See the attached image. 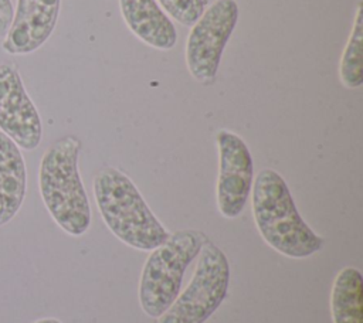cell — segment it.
Wrapping results in <instances>:
<instances>
[{"label": "cell", "mask_w": 363, "mask_h": 323, "mask_svg": "<svg viewBox=\"0 0 363 323\" xmlns=\"http://www.w3.org/2000/svg\"><path fill=\"white\" fill-rule=\"evenodd\" d=\"M255 225L264 241L289 258H306L320 251L325 241L302 220L288 184L272 169L261 170L251 188Z\"/></svg>", "instance_id": "1"}, {"label": "cell", "mask_w": 363, "mask_h": 323, "mask_svg": "<svg viewBox=\"0 0 363 323\" xmlns=\"http://www.w3.org/2000/svg\"><path fill=\"white\" fill-rule=\"evenodd\" d=\"M79 150L78 137L64 136L44 152L38 170L40 194L50 215L74 237L91 225V207L78 170Z\"/></svg>", "instance_id": "2"}, {"label": "cell", "mask_w": 363, "mask_h": 323, "mask_svg": "<svg viewBox=\"0 0 363 323\" xmlns=\"http://www.w3.org/2000/svg\"><path fill=\"white\" fill-rule=\"evenodd\" d=\"M94 196L106 227L123 244L152 251L169 238L138 187L121 170L102 169L94 180Z\"/></svg>", "instance_id": "3"}, {"label": "cell", "mask_w": 363, "mask_h": 323, "mask_svg": "<svg viewBox=\"0 0 363 323\" xmlns=\"http://www.w3.org/2000/svg\"><path fill=\"white\" fill-rule=\"evenodd\" d=\"M207 237L200 231H176L152 249L139 282V303L149 317H159L176 300L187 266L200 254Z\"/></svg>", "instance_id": "4"}, {"label": "cell", "mask_w": 363, "mask_h": 323, "mask_svg": "<svg viewBox=\"0 0 363 323\" xmlns=\"http://www.w3.org/2000/svg\"><path fill=\"white\" fill-rule=\"evenodd\" d=\"M228 283V259L217 245L207 241L190 283L157 317V323H204L225 299Z\"/></svg>", "instance_id": "5"}, {"label": "cell", "mask_w": 363, "mask_h": 323, "mask_svg": "<svg viewBox=\"0 0 363 323\" xmlns=\"http://www.w3.org/2000/svg\"><path fill=\"white\" fill-rule=\"evenodd\" d=\"M237 21L238 4L234 0H216L191 26L186 42V64L197 82H216L224 47Z\"/></svg>", "instance_id": "6"}, {"label": "cell", "mask_w": 363, "mask_h": 323, "mask_svg": "<svg viewBox=\"0 0 363 323\" xmlns=\"http://www.w3.org/2000/svg\"><path fill=\"white\" fill-rule=\"evenodd\" d=\"M218 147L217 205L225 218L238 217L252 188V157L245 142L234 132L216 135Z\"/></svg>", "instance_id": "7"}, {"label": "cell", "mask_w": 363, "mask_h": 323, "mask_svg": "<svg viewBox=\"0 0 363 323\" xmlns=\"http://www.w3.org/2000/svg\"><path fill=\"white\" fill-rule=\"evenodd\" d=\"M0 132L24 150L35 149L43 136L41 118L11 62L0 64Z\"/></svg>", "instance_id": "8"}, {"label": "cell", "mask_w": 363, "mask_h": 323, "mask_svg": "<svg viewBox=\"0 0 363 323\" xmlns=\"http://www.w3.org/2000/svg\"><path fill=\"white\" fill-rule=\"evenodd\" d=\"M61 0H17L11 24L3 40L9 54L24 55L38 50L57 24Z\"/></svg>", "instance_id": "9"}, {"label": "cell", "mask_w": 363, "mask_h": 323, "mask_svg": "<svg viewBox=\"0 0 363 323\" xmlns=\"http://www.w3.org/2000/svg\"><path fill=\"white\" fill-rule=\"evenodd\" d=\"M119 7L128 28L145 44L157 50L176 45V28L156 0H119Z\"/></svg>", "instance_id": "10"}, {"label": "cell", "mask_w": 363, "mask_h": 323, "mask_svg": "<svg viewBox=\"0 0 363 323\" xmlns=\"http://www.w3.org/2000/svg\"><path fill=\"white\" fill-rule=\"evenodd\" d=\"M27 190V170L20 147L0 132V227L18 212Z\"/></svg>", "instance_id": "11"}, {"label": "cell", "mask_w": 363, "mask_h": 323, "mask_svg": "<svg viewBox=\"0 0 363 323\" xmlns=\"http://www.w3.org/2000/svg\"><path fill=\"white\" fill-rule=\"evenodd\" d=\"M333 323H363V278L354 266L336 275L330 293Z\"/></svg>", "instance_id": "12"}, {"label": "cell", "mask_w": 363, "mask_h": 323, "mask_svg": "<svg viewBox=\"0 0 363 323\" xmlns=\"http://www.w3.org/2000/svg\"><path fill=\"white\" fill-rule=\"evenodd\" d=\"M339 76L346 88L356 89L363 84V14L362 1L357 3L356 14L350 35L345 45L340 64Z\"/></svg>", "instance_id": "13"}, {"label": "cell", "mask_w": 363, "mask_h": 323, "mask_svg": "<svg viewBox=\"0 0 363 323\" xmlns=\"http://www.w3.org/2000/svg\"><path fill=\"white\" fill-rule=\"evenodd\" d=\"M162 8L183 26H193L206 10V0H156Z\"/></svg>", "instance_id": "14"}, {"label": "cell", "mask_w": 363, "mask_h": 323, "mask_svg": "<svg viewBox=\"0 0 363 323\" xmlns=\"http://www.w3.org/2000/svg\"><path fill=\"white\" fill-rule=\"evenodd\" d=\"M14 14L11 0H0V34H6Z\"/></svg>", "instance_id": "15"}, {"label": "cell", "mask_w": 363, "mask_h": 323, "mask_svg": "<svg viewBox=\"0 0 363 323\" xmlns=\"http://www.w3.org/2000/svg\"><path fill=\"white\" fill-rule=\"evenodd\" d=\"M34 323H61L58 319H54V317H45V319H40Z\"/></svg>", "instance_id": "16"}]
</instances>
